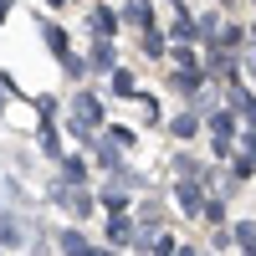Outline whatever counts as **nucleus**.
I'll return each instance as SVG.
<instances>
[{
	"label": "nucleus",
	"mask_w": 256,
	"mask_h": 256,
	"mask_svg": "<svg viewBox=\"0 0 256 256\" xmlns=\"http://www.w3.org/2000/svg\"><path fill=\"white\" fill-rule=\"evenodd\" d=\"M241 41H246V31H241V26H220L216 46H220V52H230V46H241Z\"/></svg>",
	"instance_id": "ddd939ff"
},
{
	"label": "nucleus",
	"mask_w": 256,
	"mask_h": 256,
	"mask_svg": "<svg viewBox=\"0 0 256 256\" xmlns=\"http://www.w3.org/2000/svg\"><path fill=\"white\" fill-rule=\"evenodd\" d=\"M246 256H256V251H246Z\"/></svg>",
	"instance_id": "5701e85b"
},
{
	"label": "nucleus",
	"mask_w": 256,
	"mask_h": 256,
	"mask_svg": "<svg viewBox=\"0 0 256 256\" xmlns=\"http://www.w3.org/2000/svg\"><path fill=\"white\" fill-rule=\"evenodd\" d=\"M169 134H174V138H195V134H200V118H195V113H180Z\"/></svg>",
	"instance_id": "9d476101"
},
{
	"label": "nucleus",
	"mask_w": 256,
	"mask_h": 256,
	"mask_svg": "<svg viewBox=\"0 0 256 256\" xmlns=\"http://www.w3.org/2000/svg\"><path fill=\"white\" fill-rule=\"evenodd\" d=\"M128 230H134V226H128L123 216H113V220H108V236H113V241H123V236H128Z\"/></svg>",
	"instance_id": "dca6fc26"
},
{
	"label": "nucleus",
	"mask_w": 256,
	"mask_h": 256,
	"mask_svg": "<svg viewBox=\"0 0 256 256\" xmlns=\"http://www.w3.org/2000/svg\"><path fill=\"white\" fill-rule=\"evenodd\" d=\"M251 72H256V52H251Z\"/></svg>",
	"instance_id": "412c9836"
},
{
	"label": "nucleus",
	"mask_w": 256,
	"mask_h": 256,
	"mask_svg": "<svg viewBox=\"0 0 256 256\" xmlns=\"http://www.w3.org/2000/svg\"><path fill=\"white\" fill-rule=\"evenodd\" d=\"M92 246L82 241V236H62V256H88Z\"/></svg>",
	"instance_id": "2eb2a0df"
},
{
	"label": "nucleus",
	"mask_w": 256,
	"mask_h": 256,
	"mask_svg": "<svg viewBox=\"0 0 256 256\" xmlns=\"http://www.w3.org/2000/svg\"><path fill=\"white\" fill-rule=\"evenodd\" d=\"M236 128H241V123H236V113H230V108H226V113H216V123H210V134H216V148H220V154L230 148V138H236Z\"/></svg>",
	"instance_id": "f03ea898"
},
{
	"label": "nucleus",
	"mask_w": 256,
	"mask_h": 256,
	"mask_svg": "<svg viewBox=\"0 0 256 256\" xmlns=\"http://www.w3.org/2000/svg\"><path fill=\"white\" fill-rule=\"evenodd\" d=\"M118 16L128 20V26H138V31H148V26H154V10H148V0H128Z\"/></svg>",
	"instance_id": "7ed1b4c3"
},
{
	"label": "nucleus",
	"mask_w": 256,
	"mask_h": 256,
	"mask_svg": "<svg viewBox=\"0 0 256 256\" xmlns=\"http://www.w3.org/2000/svg\"><path fill=\"white\" fill-rule=\"evenodd\" d=\"M108 144H118V148H128V144H134V134H128L123 123H113V138H108Z\"/></svg>",
	"instance_id": "f3484780"
},
{
	"label": "nucleus",
	"mask_w": 256,
	"mask_h": 256,
	"mask_svg": "<svg viewBox=\"0 0 256 256\" xmlns=\"http://www.w3.org/2000/svg\"><path fill=\"white\" fill-rule=\"evenodd\" d=\"M169 36H174V41H195V36H200V26H195L190 16H180L174 26H169Z\"/></svg>",
	"instance_id": "f8f14e48"
},
{
	"label": "nucleus",
	"mask_w": 256,
	"mask_h": 256,
	"mask_svg": "<svg viewBox=\"0 0 256 256\" xmlns=\"http://www.w3.org/2000/svg\"><path fill=\"white\" fill-rule=\"evenodd\" d=\"M6 16H10V0H0V20H6Z\"/></svg>",
	"instance_id": "6ab92c4d"
},
{
	"label": "nucleus",
	"mask_w": 256,
	"mask_h": 256,
	"mask_svg": "<svg viewBox=\"0 0 256 256\" xmlns=\"http://www.w3.org/2000/svg\"><path fill=\"white\" fill-rule=\"evenodd\" d=\"M200 88H205V72H200V67H180V72H174V92H184V98H195Z\"/></svg>",
	"instance_id": "20e7f679"
},
{
	"label": "nucleus",
	"mask_w": 256,
	"mask_h": 256,
	"mask_svg": "<svg viewBox=\"0 0 256 256\" xmlns=\"http://www.w3.org/2000/svg\"><path fill=\"white\" fill-rule=\"evenodd\" d=\"M251 31H256V26H251Z\"/></svg>",
	"instance_id": "b1692460"
},
{
	"label": "nucleus",
	"mask_w": 256,
	"mask_h": 256,
	"mask_svg": "<svg viewBox=\"0 0 256 256\" xmlns=\"http://www.w3.org/2000/svg\"><path fill=\"white\" fill-rule=\"evenodd\" d=\"M108 88H113L118 98H138V88H134V72H128V67H113V72H108Z\"/></svg>",
	"instance_id": "0eeeda50"
},
{
	"label": "nucleus",
	"mask_w": 256,
	"mask_h": 256,
	"mask_svg": "<svg viewBox=\"0 0 256 256\" xmlns=\"http://www.w3.org/2000/svg\"><path fill=\"white\" fill-rule=\"evenodd\" d=\"M46 6H52V10H62V6H67V0H46Z\"/></svg>",
	"instance_id": "aec40b11"
},
{
	"label": "nucleus",
	"mask_w": 256,
	"mask_h": 256,
	"mask_svg": "<svg viewBox=\"0 0 256 256\" xmlns=\"http://www.w3.org/2000/svg\"><path fill=\"white\" fill-rule=\"evenodd\" d=\"M72 108H77L82 123H92V128L102 123V108H98V98H92V92H77V98H72Z\"/></svg>",
	"instance_id": "423d86ee"
},
{
	"label": "nucleus",
	"mask_w": 256,
	"mask_h": 256,
	"mask_svg": "<svg viewBox=\"0 0 256 256\" xmlns=\"http://www.w3.org/2000/svg\"><path fill=\"white\" fill-rule=\"evenodd\" d=\"M174 62H180V67H200V62H195V52H190V46H174Z\"/></svg>",
	"instance_id": "a211bd4d"
},
{
	"label": "nucleus",
	"mask_w": 256,
	"mask_h": 256,
	"mask_svg": "<svg viewBox=\"0 0 256 256\" xmlns=\"http://www.w3.org/2000/svg\"><path fill=\"white\" fill-rule=\"evenodd\" d=\"M138 46H144V56H164V31H159V26H148V31L138 36Z\"/></svg>",
	"instance_id": "1a4fd4ad"
},
{
	"label": "nucleus",
	"mask_w": 256,
	"mask_h": 256,
	"mask_svg": "<svg viewBox=\"0 0 256 256\" xmlns=\"http://www.w3.org/2000/svg\"><path fill=\"white\" fill-rule=\"evenodd\" d=\"M41 36H46V46H52V56H56V62H67V56H72V52H67V31H62V26L41 20Z\"/></svg>",
	"instance_id": "39448f33"
},
{
	"label": "nucleus",
	"mask_w": 256,
	"mask_h": 256,
	"mask_svg": "<svg viewBox=\"0 0 256 256\" xmlns=\"http://www.w3.org/2000/svg\"><path fill=\"white\" fill-rule=\"evenodd\" d=\"M118 20H123L118 10H108V6H92V10H88V31H92L98 41H113V36H118Z\"/></svg>",
	"instance_id": "f257e3e1"
},
{
	"label": "nucleus",
	"mask_w": 256,
	"mask_h": 256,
	"mask_svg": "<svg viewBox=\"0 0 256 256\" xmlns=\"http://www.w3.org/2000/svg\"><path fill=\"white\" fill-rule=\"evenodd\" d=\"M88 256H102V251H88Z\"/></svg>",
	"instance_id": "4be33fe9"
},
{
	"label": "nucleus",
	"mask_w": 256,
	"mask_h": 256,
	"mask_svg": "<svg viewBox=\"0 0 256 256\" xmlns=\"http://www.w3.org/2000/svg\"><path fill=\"white\" fill-rule=\"evenodd\" d=\"M62 180H67V184H82V180H88V164H82V159H62Z\"/></svg>",
	"instance_id": "9b49d317"
},
{
	"label": "nucleus",
	"mask_w": 256,
	"mask_h": 256,
	"mask_svg": "<svg viewBox=\"0 0 256 256\" xmlns=\"http://www.w3.org/2000/svg\"><path fill=\"white\" fill-rule=\"evenodd\" d=\"M92 67H98V72H113V67H118L113 41H98V46H92Z\"/></svg>",
	"instance_id": "6e6552de"
},
{
	"label": "nucleus",
	"mask_w": 256,
	"mask_h": 256,
	"mask_svg": "<svg viewBox=\"0 0 256 256\" xmlns=\"http://www.w3.org/2000/svg\"><path fill=\"white\" fill-rule=\"evenodd\" d=\"M41 148H46V154H56V148H62V134H56V123H41Z\"/></svg>",
	"instance_id": "4468645a"
}]
</instances>
